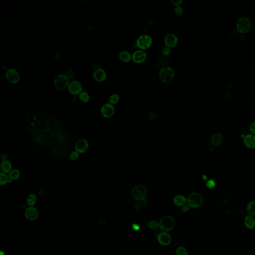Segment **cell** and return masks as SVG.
<instances>
[{"instance_id": "6da1fadb", "label": "cell", "mask_w": 255, "mask_h": 255, "mask_svg": "<svg viewBox=\"0 0 255 255\" xmlns=\"http://www.w3.org/2000/svg\"><path fill=\"white\" fill-rule=\"evenodd\" d=\"M252 24L251 21L246 16H242L238 20L236 25V30L241 34H245L251 31Z\"/></svg>"}, {"instance_id": "7a4b0ae2", "label": "cell", "mask_w": 255, "mask_h": 255, "mask_svg": "<svg viewBox=\"0 0 255 255\" xmlns=\"http://www.w3.org/2000/svg\"><path fill=\"white\" fill-rule=\"evenodd\" d=\"M176 221L170 216L167 215L162 217L159 222V228L162 232H168L174 228Z\"/></svg>"}, {"instance_id": "3957f363", "label": "cell", "mask_w": 255, "mask_h": 255, "mask_svg": "<svg viewBox=\"0 0 255 255\" xmlns=\"http://www.w3.org/2000/svg\"><path fill=\"white\" fill-rule=\"evenodd\" d=\"M203 198L199 193L193 192L189 195L187 198V203L192 208H199L202 205Z\"/></svg>"}, {"instance_id": "277c9868", "label": "cell", "mask_w": 255, "mask_h": 255, "mask_svg": "<svg viewBox=\"0 0 255 255\" xmlns=\"http://www.w3.org/2000/svg\"><path fill=\"white\" fill-rule=\"evenodd\" d=\"M174 76V70L171 67L165 66L162 68L159 71V79L163 82H170L173 80Z\"/></svg>"}, {"instance_id": "5b68a950", "label": "cell", "mask_w": 255, "mask_h": 255, "mask_svg": "<svg viewBox=\"0 0 255 255\" xmlns=\"http://www.w3.org/2000/svg\"><path fill=\"white\" fill-rule=\"evenodd\" d=\"M147 194V189L146 186L142 184L136 185L133 188L132 191V194L133 198L137 201H143L145 200Z\"/></svg>"}, {"instance_id": "8992f818", "label": "cell", "mask_w": 255, "mask_h": 255, "mask_svg": "<svg viewBox=\"0 0 255 255\" xmlns=\"http://www.w3.org/2000/svg\"><path fill=\"white\" fill-rule=\"evenodd\" d=\"M69 80V77L67 75L64 74H59L55 78V86L58 90H64L70 84Z\"/></svg>"}, {"instance_id": "52a82bcc", "label": "cell", "mask_w": 255, "mask_h": 255, "mask_svg": "<svg viewBox=\"0 0 255 255\" xmlns=\"http://www.w3.org/2000/svg\"><path fill=\"white\" fill-rule=\"evenodd\" d=\"M152 38L147 35H142L138 38L136 44L138 47L141 50H145L150 47L152 44Z\"/></svg>"}, {"instance_id": "ba28073f", "label": "cell", "mask_w": 255, "mask_h": 255, "mask_svg": "<svg viewBox=\"0 0 255 255\" xmlns=\"http://www.w3.org/2000/svg\"><path fill=\"white\" fill-rule=\"evenodd\" d=\"M89 147V143L86 140L81 139L77 141L75 145V150L79 153H85L88 151Z\"/></svg>"}, {"instance_id": "9c48e42d", "label": "cell", "mask_w": 255, "mask_h": 255, "mask_svg": "<svg viewBox=\"0 0 255 255\" xmlns=\"http://www.w3.org/2000/svg\"><path fill=\"white\" fill-rule=\"evenodd\" d=\"M25 217L30 221H36L39 217L38 210L34 206H29L25 210Z\"/></svg>"}, {"instance_id": "30bf717a", "label": "cell", "mask_w": 255, "mask_h": 255, "mask_svg": "<svg viewBox=\"0 0 255 255\" xmlns=\"http://www.w3.org/2000/svg\"><path fill=\"white\" fill-rule=\"evenodd\" d=\"M147 53L144 50H136L132 55V59L134 62L137 64H141L144 62L147 59Z\"/></svg>"}, {"instance_id": "8fae6325", "label": "cell", "mask_w": 255, "mask_h": 255, "mask_svg": "<svg viewBox=\"0 0 255 255\" xmlns=\"http://www.w3.org/2000/svg\"><path fill=\"white\" fill-rule=\"evenodd\" d=\"M68 91L71 94H79L82 92V87L80 83L76 80H73L70 83L68 86Z\"/></svg>"}, {"instance_id": "7c38bea8", "label": "cell", "mask_w": 255, "mask_h": 255, "mask_svg": "<svg viewBox=\"0 0 255 255\" xmlns=\"http://www.w3.org/2000/svg\"><path fill=\"white\" fill-rule=\"evenodd\" d=\"M115 113V108L110 103H106L103 105L101 109V115L105 118H110Z\"/></svg>"}, {"instance_id": "4fadbf2b", "label": "cell", "mask_w": 255, "mask_h": 255, "mask_svg": "<svg viewBox=\"0 0 255 255\" xmlns=\"http://www.w3.org/2000/svg\"><path fill=\"white\" fill-rule=\"evenodd\" d=\"M159 243L162 246H168L171 242V237L168 232H162L159 233L157 237Z\"/></svg>"}, {"instance_id": "5bb4252c", "label": "cell", "mask_w": 255, "mask_h": 255, "mask_svg": "<svg viewBox=\"0 0 255 255\" xmlns=\"http://www.w3.org/2000/svg\"><path fill=\"white\" fill-rule=\"evenodd\" d=\"M7 79L12 83H16L19 81V75L16 70L13 69H9L6 71Z\"/></svg>"}, {"instance_id": "9a60e30c", "label": "cell", "mask_w": 255, "mask_h": 255, "mask_svg": "<svg viewBox=\"0 0 255 255\" xmlns=\"http://www.w3.org/2000/svg\"><path fill=\"white\" fill-rule=\"evenodd\" d=\"M165 44L167 47L173 48L175 47L178 43L177 37L173 34H170L167 35L165 38Z\"/></svg>"}, {"instance_id": "2e32d148", "label": "cell", "mask_w": 255, "mask_h": 255, "mask_svg": "<svg viewBox=\"0 0 255 255\" xmlns=\"http://www.w3.org/2000/svg\"><path fill=\"white\" fill-rule=\"evenodd\" d=\"M107 74L104 70L101 68H98L95 70L93 73V77L96 81L102 82L106 79Z\"/></svg>"}, {"instance_id": "e0dca14e", "label": "cell", "mask_w": 255, "mask_h": 255, "mask_svg": "<svg viewBox=\"0 0 255 255\" xmlns=\"http://www.w3.org/2000/svg\"><path fill=\"white\" fill-rule=\"evenodd\" d=\"M245 146L249 149L255 148V136L254 135L248 134L244 138Z\"/></svg>"}, {"instance_id": "ac0fdd59", "label": "cell", "mask_w": 255, "mask_h": 255, "mask_svg": "<svg viewBox=\"0 0 255 255\" xmlns=\"http://www.w3.org/2000/svg\"><path fill=\"white\" fill-rule=\"evenodd\" d=\"M224 138L222 135L219 133H216L211 137V143L215 146H219L222 144Z\"/></svg>"}, {"instance_id": "d6986e66", "label": "cell", "mask_w": 255, "mask_h": 255, "mask_svg": "<svg viewBox=\"0 0 255 255\" xmlns=\"http://www.w3.org/2000/svg\"><path fill=\"white\" fill-rule=\"evenodd\" d=\"M244 223L246 227L248 229L253 230L255 228V218L254 216L249 215L247 216L244 220Z\"/></svg>"}, {"instance_id": "ffe728a7", "label": "cell", "mask_w": 255, "mask_h": 255, "mask_svg": "<svg viewBox=\"0 0 255 255\" xmlns=\"http://www.w3.org/2000/svg\"><path fill=\"white\" fill-rule=\"evenodd\" d=\"M12 165L10 162L7 160H4L1 164V170L2 173L9 174L12 169Z\"/></svg>"}, {"instance_id": "44dd1931", "label": "cell", "mask_w": 255, "mask_h": 255, "mask_svg": "<svg viewBox=\"0 0 255 255\" xmlns=\"http://www.w3.org/2000/svg\"><path fill=\"white\" fill-rule=\"evenodd\" d=\"M173 202L178 206H182L187 203V198L182 195H177L173 198Z\"/></svg>"}, {"instance_id": "7402d4cb", "label": "cell", "mask_w": 255, "mask_h": 255, "mask_svg": "<svg viewBox=\"0 0 255 255\" xmlns=\"http://www.w3.org/2000/svg\"><path fill=\"white\" fill-rule=\"evenodd\" d=\"M119 58L123 62H128L131 60L132 55L129 52L124 50L120 52Z\"/></svg>"}, {"instance_id": "603a6c76", "label": "cell", "mask_w": 255, "mask_h": 255, "mask_svg": "<svg viewBox=\"0 0 255 255\" xmlns=\"http://www.w3.org/2000/svg\"><path fill=\"white\" fill-rule=\"evenodd\" d=\"M246 211L249 215L255 216V200L251 201L246 206Z\"/></svg>"}, {"instance_id": "cb8c5ba5", "label": "cell", "mask_w": 255, "mask_h": 255, "mask_svg": "<svg viewBox=\"0 0 255 255\" xmlns=\"http://www.w3.org/2000/svg\"><path fill=\"white\" fill-rule=\"evenodd\" d=\"M21 175V173L18 169H13L10 173L8 174L9 179L13 180H16L19 179Z\"/></svg>"}, {"instance_id": "d4e9b609", "label": "cell", "mask_w": 255, "mask_h": 255, "mask_svg": "<svg viewBox=\"0 0 255 255\" xmlns=\"http://www.w3.org/2000/svg\"><path fill=\"white\" fill-rule=\"evenodd\" d=\"M37 201V197L34 193H31L27 198V202L29 206H34Z\"/></svg>"}, {"instance_id": "484cf974", "label": "cell", "mask_w": 255, "mask_h": 255, "mask_svg": "<svg viewBox=\"0 0 255 255\" xmlns=\"http://www.w3.org/2000/svg\"><path fill=\"white\" fill-rule=\"evenodd\" d=\"M9 176L7 174L4 173H0V185H4L5 184L9 183Z\"/></svg>"}, {"instance_id": "4316f807", "label": "cell", "mask_w": 255, "mask_h": 255, "mask_svg": "<svg viewBox=\"0 0 255 255\" xmlns=\"http://www.w3.org/2000/svg\"><path fill=\"white\" fill-rule=\"evenodd\" d=\"M79 98L82 102L87 103L90 100V97L88 93L86 92H82L79 94Z\"/></svg>"}, {"instance_id": "83f0119b", "label": "cell", "mask_w": 255, "mask_h": 255, "mask_svg": "<svg viewBox=\"0 0 255 255\" xmlns=\"http://www.w3.org/2000/svg\"><path fill=\"white\" fill-rule=\"evenodd\" d=\"M120 100V97L119 95L117 94H113L112 95H111L109 98V102L112 105L116 104Z\"/></svg>"}, {"instance_id": "f1b7e54d", "label": "cell", "mask_w": 255, "mask_h": 255, "mask_svg": "<svg viewBox=\"0 0 255 255\" xmlns=\"http://www.w3.org/2000/svg\"><path fill=\"white\" fill-rule=\"evenodd\" d=\"M176 255H188L187 250L184 247H179L176 252Z\"/></svg>"}, {"instance_id": "f546056e", "label": "cell", "mask_w": 255, "mask_h": 255, "mask_svg": "<svg viewBox=\"0 0 255 255\" xmlns=\"http://www.w3.org/2000/svg\"><path fill=\"white\" fill-rule=\"evenodd\" d=\"M147 226L151 229H156L159 227V222L156 220H151L147 223Z\"/></svg>"}, {"instance_id": "4dcf8cb0", "label": "cell", "mask_w": 255, "mask_h": 255, "mask_svg": "<svg viewBox=\"0 0 255 255\" xmlns=\"http://www.w3.org/2000/svg\"><path fill=\"white\" fill-rule=\"evenodd\" d=\"M79 155L80 153L78 152H77L76 150H74L70 154V159H71V161H76L79 157Z\"/></svg>"}, {"instance_id": "1f68e13d", "label": "cell", "mask_w": 255, "mask_h": 255, "mask_svg": "<svg viewBox=\"0 0 255 255\" xmlns=\"http://www.w3.org/2000/svg\"><path fill=\"white\" fill-rule=\"evenodd\" d=\"M206 187L209 189H212L214 188V187H215L216 183L214 182V180L212 179H210L208 180L206 183Z\"/></svg>"}, {"instance_id": "d6a6232c", "label": "cell", "mask_w": 255, "mask_h": 255, "mask_svg": "<svg viewBox=\"0 0 255 255\" xmlns=\"http://www.w3.org/2000/svg\"><path fill=\"white\" fill-rule=\"evenodd\" d=\"M162 53L163 56H165V57L168 56L170 53V49L169 47H167V46L164 47L162 50Z\"/></svg>"}, {"instance_id": "836d02e7", "label": "cell", "mask_w": 255, "mask_h": 255, "mask_svg": "<svg viewBox=\"0 0 255 255\" xmlns=\"http://www.w3.org/2000/svg\"><path fill=\"white\" fill-rule=\"evenodd\" d=\"M174 12L177 16H182L183 12V10L181 6H176L174 9Z\"/></svg>"}, {"instance_id": "e575fe53", "label": "cell", "mask_w": 255, "mask_h": 255, "mask_svg": "<svg viewBox=\"0 0 255 255\" xmlns=\"http://www.w3.org/2000/svg\"><path fill=\"white\" fill-rule=\"evenodd\" d=\"M250 131L251 132V134L255 135V122L251 123L250 126Z\"/></svg>"}, {"instance_id": "d590c367", "label": "cell", "mask_w": 255, "mask_h": 255, "mask_svg": "<svg viewBox=\"0 0 255 255\" xmlns=\"http://www.w3.org/2000/svg\"><path fill=\"white\" fill-rule=\"evenodd\" d=\"M148 118H149V119L152 120V121L155 120L156 119V114L155 113H153V112H150L148 114Z\"/></svg>"}, {"instance_id": "8d00e7d4", "label": "cell", "mask_w": 255, "mask_h": 255, "mask_svg": "<svg viewBox=\"0 0 255 255\" xmlns=\"http://www.w3.org/2000/svg\"><path fill=\"white\" fill-rule=\"evenodd\" d=\"M171 2L173 5L176 6H180L182 3V0H171Z\"/></svg>"}, {"instance_id": "74e56055", "label": "cell", "mask_w": 255, "mask_h": 255, "mask_svg": "<svg viewBox=\"0 0 255 255\" xmlns=\"http://www.w3.org/2000/svg\"><path fill=\"white\" fill-rule=\"evenodd\" d=\"M190 209V207L187 204H186L185 205L182 206V211L183 213H186L189 211V210Z\"/></svg>"}, {"instance_id": "f35d334b", "label": "cell", "mask_w": 255, "mask_h": 255, "mask_svg": "<svg viewBox=\"0 0 255 255\" xmlns=\"http://www.w3.org/2000/svg\"><path fill=\"white\" fill-rule=\"evenodd\" d=\"M132 228H133V230L135 231H139V229L140 228V226H139L138 224H136V223H134V224H132Z\"/></svg>"}, {"instance_id": "ab89813d", "label": "cell", "mask_w": 255, "mask_h": 255, "mask_svg": "<svg viewBox=\"0 0 255 255\" xmlns=\"http://www.w3.org/2000/svg\"><path fill=\"white\" fill-rule=\"evenodd\" d=\"M134 208L136 210L138 211L141 208V204L140 202H136L134 205Z\"/></svg>"}, {"instance_id": "60d3db41", "label": "cell", "mask_w": 255, "mask_h": 255, "mask_svg": "<svg viewBox=\"0 0 255 255\" xmlns=\"http://www.w3.org/2000/svg\"><path fill=\"white\" fill-rule=\"evenodd\" d=\"M38 194L39 195H40L44 194V190L43 189H40L38 191Z\"/></svg>"}, {"instance_id": "b9f144b4", "label": "cell", "mask_w": 255, "mask_h": 255, "mask_svg": "<svg viewBox=\"0 0 255 255\" xmlns=\"http://www.w3.org/2000/svg\"><path fill=\"white\" fill-rule=\"evenodd\" d=\"M203 179L204 180H206L207 179V176H205V175H204L203 176Z\"/></svg>"}, {"instance_id": "7bdbcfd3", "label": "cell", "mask_w": 255, "mask_h": 255, "mask_svg": "<svg viewBox=\"0 0 255 255\" xmlns=\"http://www.w3.org/2000/svg\"></svg>"}]
</instances>
